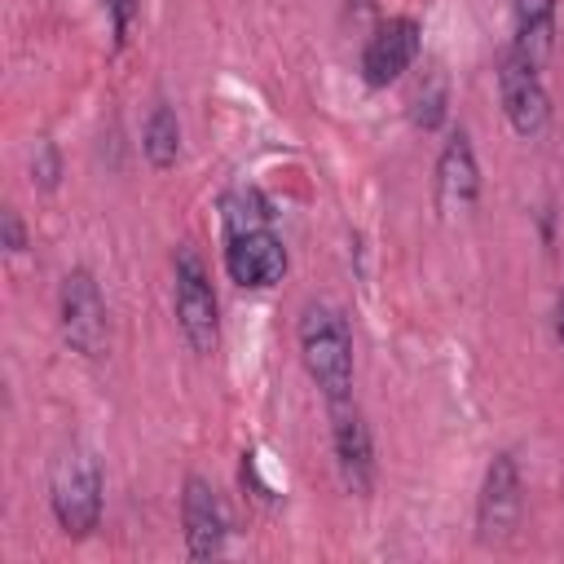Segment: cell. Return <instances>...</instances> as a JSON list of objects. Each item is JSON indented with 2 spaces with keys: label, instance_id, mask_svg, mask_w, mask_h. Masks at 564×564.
<instances>
[{
  "label": "cell",
  "instance_id": "cell-1",
  "mask_svg": "<svg viewBox=\"0 0 564 564\" xmlns=\"http://www.w3.org/2000/svg\"><path fill=\"white\" fill-rule=\"evenodd\" d=\"M295 339H300L304 370L317 383V392L326 397V405L348 401L352 397V330H348V317L330 300H308L304 313H300Z\"/></svg>",
  "mask_w": 564,
  "mask_h": 564
},
{
  "label": "cell",
  "instance_id": "cell-2",
  "mask_svg": "<svg viewBox=\"0 0 564 564\" xmlns=\"http://www.w3.org/2000/svg\"><path fill=\"white\" fill-rule=\"evenodd\" d=\"M48 507L66 538H88L101 520V463L70 445L57 454L48 476Z\"/></svg>",
  "mask_w": 564,
  "mask_h": 564
},
{
  "label": "cell",
  "instance_id": "cell-3",
  "mask_svg": "<svg viewBox=\"0 0 564 564\" xmlns=\"http://www.w3.org/2000/svg\"><path fill=\"white\" fill-rule=\"evenodd\" d=\"M176 286H172V308H176V326H181V339L189 344V352L198 357H212L216 344H220V304H216V291H212V278L198 260L194 247H176Z\"/></svg>",
  "mask_w": 564,
  "mask_h": 564
},
{
  "label": "cell",
  "instance_id": "cell-4",
  "mask_svg": "<svg viewBox=\"0 0 564 564\" xmlns=\"http://www.w3.org/2000/svg\"><path fill=\"white\" fill-rule=\"evenodd\" d=\"M57 326H62V339L70 344V352L79 357H101L106 344H110V317H106V300H101V286L88 269H70L62 278V291H57Z\"/></svg>",
  "mask_w": 564,
  "mask_h": 564
},
{
  "label": "cell",
  "instance_id": "cell-5",
  "mask_svg": "<svg viewBox=\"0 0 564 564\" xmlns=\"http://www.w3.org/2000/svg\"><path fill=\"white\" fill-rule=\"evenodd\" d=\"M524 511V485H520V463L516 454H494V463L485 467L480 494H476V538L485 546H498L511 538V529L520 524Z\"/></svg>",
  "mask_w": 564,
  "mask_h": 564
},
{
  "label": "cell",
  "instance_id": "cell-6",
  "mask_svg": "<svg viewBox=\"0 0 564 564\" xmlns=\"http://www.w3.org/2000/svg\"><path fill=\"white\" fill-rule=\"evenodd\" d=\"M498 97H502V115L520 137H538L551 119V97L546 84L538 75V62L524 57L520 48H507L498 57Z\"/></svg>",
  "mask_w": 564,
  "mask_h": 564
},
{
  "label": "cell",
  "instance_id": "cell-7",
  "mask_svg": "<svg viewBox=\"0 0 564 564\" xmlns=\"http://www.w3.org/2000/svg\"><path fill=\"white\" fill-rule=\"evenodd\" d=\"M330 449H335V467L348 494H370L375 485V441H370V423L357 410V401H335L330 405Z\"/></svg>",
  "mask_w": 564,
  "mask_h": 564
},
{
  "label": "cell",
  "instance_id": "cell-8",
  "mask_svg": "<svg viewBox=\"0 0 564 564\" xmlns=\"http://www.w3.org/2000/svg\"><path fill=\"white\" fill-rule=\"evenodd\" d=\"M181 529H185L189 560H220L225 555L229 516H225V502L212 489V480L185 476V489H181Z\"/></svg>",
  "mask_w": 564,
  "mask_h": 564
},
{
  "label": "cell",
  "instance_id": "cell-9",
  "mask_svg": "<svg viewBox=\"0 0 564 564\" xmlns=\"http://www.w3.org/2000/svg\"><path fill=\"white\" fill-rule=\"evenodd\" d=\"M423 31L414 18H388L370 31L366 48H361V79L370 88H388L392 79H401L410 70V62L419 57Z\"/></svg>",
  "mask_w": 564,
  "mask_h": 564
},
{
  "label": "cell",
  "instance_id": "cell-10",
  "mask_svg": "<svg viewBox=\"0 0 564 564\" xmlns=\"http://www.w3.org/2000/svg\"><path fill=\"white\" fill-rule=\"evenodd\" d=\"M476 198H480V167H476L471 137L458 128L436 154V207L441 216H467Z\"/></svg>",
  "mask_w": 564,
  "mask_h": 564
},
{
  "label": "cell",
  "instance_id": "cell-11",
  "mask_svg": "<svg viewBox=\"0 0 564 564\" xmlns=\"http://www.w3.org/2000/svg\"><path fill=\"white\" fill-rule=\"evenodd\" d=\"M225 273L238 286H273L286 273V247L273 229H247V234H229L225 247Z\"/></svg>",
  "mask_w": 564,
  "mask_h": 564
},
{
  "label": "cell",
  "instance_id": "cell-12",
  "mask_svg": "<svg viewBox=\"0 0 564 564\" xmlns=\"http://www.w3.org/2000/svg\"><path fill=\"white\" fill-rule=\"evenodd\" d=\"M511 26H516L511 48H520L542 66L555 40V0H511Z\"/></svg>",
  "mask_w": 564,
  "mask_h": 564
},
{
  "label": "cell",
  "instance_id": "cell-13",
  "mask_svg": "<svg viewBox=\"0 0 564 564\" xmlns=\"http://www.w3.org/2000/svg\"><path fill=\"white\" fill-rule=\"evenodd\" d=\"M141 154H145L150 167H159V172L176 167V159H181V119H176V110H172L167 101H159V106L150 110L145 132H141Z\"/></svg>",
  "mask_w": 564,
  "mask_h": 564
},
{
  "label": "cell",
  "instance_id": "cell-14",
  "mask_svg": "<svg viewBox=\"0 0 564 564\" xmlns=\"http://www.w3.org/2000/svg\"><path fill=\"white\" fill-rule=\"evenodd\" d=\"M225 229L229 234H247V229H269V203L260 198V189H229L225 203Z\"/></svg>",
  "mask_w": 564,
  "mask_h": 564
},
{
  "label": "cell",
  "instance_id": "cell-15",
  "mask_svg": "<svg viewBox=\"0 0 564 564\" xmlns=\"http://www.w3.org/2000/svg\"><path fill=\"white\" fill-rule=\"evenodd\" d=\"M410 115H414L419 128H436V123L445 119V84H441L436 75H432L427 88L414 93V110H410Z\"/></svg>",
  "mask_w": 564,
  "mask_h": 564
},
{
  "label": "cell",
  "instance_id": "cell-16",
  "mask_svg": "<svg viewBox=\"0 0 564 564\" xmlns=\"http://www.w3.org/2000/svg\"><path fill=\"white\" fill-rule=\"evenodd\" d=\"M57 176H62L57 145H53V141H40V145H35V154H31V181H35L40 189H53V185H57Z\"/></svg>",
  "mask_w": 564,
  "mask_h": 564
},
{
  "label": "cell",
  "instance_id": "cell-17",
  "mask_svg": "<svg viewBox=\"0 0 564 564\" xmlns=\"http://www.w3.org/2000/svg\"><path fill=\"white\" fill-rule=\"evenodd\" d=\"M101 4H106V13H110L115 44H123V40H128V26H132V18H137V9H141V0H101Z\"/></svg>",
  "mask_w": 564,
  "mask_h": 564
},
{
  "label": "cell",
  "instance_id": "cell-18",
  "mask_svg": "<svg viewBox=\"0 0 564 564\" xmlns=\"http://www.w3.org/2000/svg\"><path fill=\"white\" fill-rule=\"evenodd\" d=\"M0 229H4V251L9 256H22L26 251V229H22V216L13 207L0 212Z\"/></svg>",
  "mask_w": 564,
  "mask_h": 564
},
{
  "label": "cell",
  "instance_id": "cell-19",
  "mask_svg": "<svg viewBox=\"0 0 564 564\" xmlns=\"http://www.w3.org/2000/svg\"><path fill=\"white\" fill-rule=\"evenodd\" d=\"M555 339L564 344V300H560V308H555Z\"/></svg>",
  "mask_w": 564,
  "mask_h": 564
}]
</instances>
